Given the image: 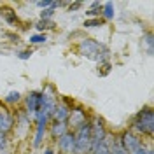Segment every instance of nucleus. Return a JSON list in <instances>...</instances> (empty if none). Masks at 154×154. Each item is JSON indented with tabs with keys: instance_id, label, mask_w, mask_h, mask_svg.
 I'll list each match as a JSON object with an SVG mask.
<instances>
[{
	"instance_id": "nucleus-1",
	"label": "nucleus",
	"mask_w": 154,
	"mask_h": 154,
	"mask_svg": "<svg viewBox=\"0 0 154 154\" xmlns=\"http://www.w3.org/2000/svg\"><path fill=\"white\" fill-rule=\"evenodd\" d=\"M130 130L137 133L140 138H147L149 142L154 137V110L151 105L142 107L137 114L131 117Z\"/></svg>"
},
{
	"instance_id": "nucleus-2",
	"label": "nucleus",
	"mask_w": 154,
	"mask_h": 154,
	"mask_svg": "<svg viewBox=\"0 0 154 154\" xmlns=\"http://www.w3.org/2000/svg\"><path fill=\"white\" fill-rule=\"evenodd\" d=\"M77 53L81 56L88 58V60H93V61H98V63L109 61V54H110V51H109V48L105 44H102V42H98L95 38H89V37L79 40Z\"/></svg>"
},
{
	"instance_id": "nucleus-3",
	"label": "nucleus",
	"mask_w": 154,
	"mask_h": 154,
	"mask_svg": "<svg viewBox=\"0 0 154 154\" xmlns=\"http://www.w3.org/2000/svg\"><path fill=\"white\" fill-rule=\"evenodd\" d=\"M75 154H91V117L74 130Z\"/></svg>"
},
{
	"instance_id": "nucleus-4",
	"label": "nucleus",
	"mask_w": 154,
	"mask_h": 154,
	"mask_svg": "<svg viewBox=\"0 0 154 154\" xmlns=\"http://www.w3.org/2000/svg\"><path fill=\"white\" fill-rule=\"evenodd\" d=\"M109 130L105 126V121L98 116H91V152H95L100 145L107 142Z\"/></svg>"
},
{
	"instance_id": "nucleus-5",
	"label": "nucleus",
	"mask_w": 154,
	"mask_h": 154,
	"mask_svg": "<svg viewBox=\"0 0 154 154\" xmlns=\"http://www.w3.org/2000/svg\"><path fill=\"white\" fill-rule=\"evenodd\" d=\"M117 140H119V145H121L128 154H131L133 151H137L140 145L145 144L144 138H140L137 133H133L130 128H126V130H123V131H119V133H117Z\"/></svg>"
},
{
	"instance_id": "nucleus-6",
	"label": "nucleus",
	"mask_w": 154,
	"mask_h": 154,
	"mask_svg": "<svg viewBox=\"0 0 154 154\" xmlns=\"http://www.w3.org/2000/svg\"><path fill=\"white\" fill-rule=\"evenodd\" d=\"M23 110L25 114L33 117V116L38 112L40 109V103H42V95H40V89H32L26 93V96H23Z\"/></svg>"
},
{
	"instance_id": "nucleus-7",
	"label": "nucleus",
	"mask_w": 154,
	"mask_h": 154,
	"mask_svg": "<svg viewBox=\"0 0 154 154\" xmlns=\"http://www.w3.org/2000/svg\"><path fill=\"white\" fill-rule=\"evenodd\" d=\"M89 117H91V114L88 112V109H84L82 105L75 103V105L72 107L70 116H68V121H67L68 130H70V131H74V130H75V128H79L82 123H86Z\"/></svg>"
},
{
	"instance_id": "nucleus-8",
	"label": "nucleus",
	"mask_w": 154,
	"mask_h": 154,
	"mask_svg": "<svg viewBox=\"0 0 154 154\" xmlns=\"http://www.w3.org/2000/svg\"><path fill=\"white\" fill-rule=\"evenodd\" d=\"M75 105L74 100H68V98H60L58 100L56 107L53 110V116H51V121H56V123H67L68 116H70V110L72 107Z\"/></svg>"
},
{
	"instance_id": "nucleus-9",
	"label": "nucleus",
	"mask_w": 154,
	"mask_h": 154,
	"mask_svg": "<svg viewBox=\"0 0 154 154\" xmlns=\"http://www.w3.org/2000/svg\"><path fill=\"white\" fill-rule=\"evenodd\" d=\"M54 152L58 154H75V138L74 131H67L63 137H60L54 142Z\"/></svg>"
},
{
	"instance_id": "nucleus-10",
	"label": "nucleus",
	"mask_w": 154,
	"mask_h": 154,
	"mask_svg": "<svg viewBox=\"0 0 154 154\" xmlns=\"http://www.w3.org/2000/svg\"><path fill=\"white\" fill-rule=\"evenodd\" d=\"M14 131V110L0 102V133Z\"/></svg>"
},
{
	"instance_id": "nucleus-11",
	"label": "nucleus",
	"mask_w": 154,
	"mask_h": 154,
	"mask_svg": "<svg viewBox=\"0 0 154 154\" xmlns=\"http://www.w3.org/2000/svg\"><path fill=\"white\" fill-rule=\"evenodd\" d=\"M67 131H70L68 126H67V123H56V121H51L49 126H48V137H49L51 142H56L58 138L63 137Z\"/></svg>"
},
{
	"instance_id": "nucleus-12",
	"label": "nucleus",
	"mask_w": 154,
	"mask_h": 154,
	"mask_svg": "<svg viewBox=\"0 0 154 154\" xmlns=\"http://www.w3.org/2000/svg\"><path fill=\"white\" fill-rule=\"evenodd\" d=\"M107 145H109V154H128L119 145V140H117V133H110L107 135Z\"/></svg>"
},
{
	"instance_id": "nucleus-13",
	"label": "nucleus",
	"mask_w": 154,
	"mask_h": 154,
	"mask_svg": "<svg viewBox=\"0 0 154 154\" xmlns=\"http://www.w3.org/2000/svg\"><path fill=\"white\" fill-rule=\"evenodd\" d=\"M0 14H2L4 21H5L7 25H11V26L21 25V21H19V18H18V14L11 9V7H0Z\"/></svg>"
},
{
	"instance_id": "nucleus-14",
	"label": "nucleus",
	"mask_w": 154,
	"mask_h": 154,
	"mask_svg": "<svg viewBox=\"0 0 154 154\" xmlns=\"http://www.w3.org/2000/svg\"><path fill=\"white\" fill-rule=\"evenodd\" d=\"M21 102H23V95H21L19 91H9L7 95L4 96V103H5L7 107H11V109L19 105Z\"/></svg>"
},
{
	"instance_id": "nucleus-15",
	"label": "nucleus",
	"mask_w": 154,
	"mask_h": 154,
	"mask_svg": "<svg viewBox=\"0 0 154 154\" xmlns=\"http://www.w3.org/2000/svg\"><path fill=\"white\" fill-rule=\"evenodd\" d=\"M100 18L103 19V21H112L116 18V5L112 2H105V4H102V16Z\"/></svg>"
},
{
	"instance_id": "nucleus-16",
	"label": "nucleus",
	"mask_w": 154,
	"mask_h": 154,
	"mask_svg": "<svg viewBox=\"0 0 154 154\" xmlns=\"http://www.w3.org/2000/svg\"><path fill=\"white\" fill-rule=\"evenodd\" d=\"M86 16L89 19L100 18V16H102V4H100V2H91L89 9H86Z\"/></svg>"
},
{
	"instance_id": "nucleus-17",
	"label": "nucleus",
	"mask_w": 154,
	"mask_h": 154,
	"mask_svg": "<svg viewBox=\"0 0 154 154\" xmlns=\"http://www.w3.org/2000/svg\"><path fill=\"white\" fill-rule=\"evenodd\" d=\"M35 28L38 30V33H44L46 30L54 28V23H53V19H38V23H35Z\"/></svg>"
},
{
	"instance_id": "nucleus-18",
	"label": "nucleus",
	"mask_w": 154,
	"mask_h": 154,
	"mask_svg": "<svg viewBox=\"0 0 154 154\" xmlns=\"http://www.w3.org/2000/svg\"><path fill=\"white\" fill-rule=\"evenodd\" d=\"M48 40V35L46 33H33V35H30L28 42L30 44H33V46H37V44H44Z\"/></svg>"
},
{
	"instance_id": "nucleus-19",
	"label": "nucleus",
	"mask_w": 154,
	"mask_h": 154,
	"mask_svg": "<svg viewBox=\"0 0 154 154\" xmlns=\"http://www.w3.org/2000/svg\"><path fill=\"white\" fill-rule=\"evenodd\" d=\"M131 154H154V149L152 145H151V142H145L144 145H140L137 151H133Z\"/></svg>"
},
{
	"instance_id": "nucleus-20",
	"label": "nucleus",
	"mask_w": 154,
	"mask_h": 154,
	"mask_svg": "<svg viewBox=\"0 0 154 154\" xmlns=\"http://www.w3.org/2000/svg\"><path fill=\"white\" fill-rule=\"evenodd\" d=\"M102 25H103V19L102 18H93V19H86L84 21L86 28H96V26H102Z\"/></svg>"
},
{
	"instance_id": "nucleus-21",
	"label": "nucleus",
	"mask_w": 154,
	"mask_h": 154,
	"mask_svg": "<svg viewBox=\"0 0 154 154\" xmlns=\"http://www.w3.org/2000/svg\"><path fill=\"white\" fill-rule=\"evenodd\" d=\"M144 40V44L147 46V54H152V33L151 32H147L145 33V37L142 38Z\"/></svg>"
},
{
	"instance_id": "nucleus-22",
	"label": "nucleus",
	"mask_w": 154,
	"mask_h": 154,
	"mask_svg": "<svg viewBox=\"0 0 154 154\" xmlns=\"http://www.w3.org/2000/svg\"><path fill=\"white\" fill-rule=\"evenodd\" d=\"M54 12H56V9L51 5V7H48V9L40 11V19H51L53 16H54Z\"/></svg>"
},
{
	"instance_id": "nucleus-23",
	"label": "nucleus",
	"mask_w": 154,
	"mask_h": 154,
	"mask_svg": "<svg viewBox=\"0 0 154 154\" xmlns=\"http://www.w3.org/2000/svg\"><path fill=\"white\" fill-rule=\"evenodd\" d=\"M4 147H11V138L7 133H0V149Z\"/></svg>"
},
{
	"instance_id": "nucleus-24",
	"label": "nucleus",
	"mask_w": 154,
	"mask_h": 154,
	"mask_svg": "<svg viewBox=\"0 0 154 154\" xmlns=\"http://www.w3.org/2000/svg\"><path fill=\"white\" fill-rule=\"evenodd\" d=\"M33 53H32V49H23V51H19V53H16V56L19 58V60H30V56H32Z\"/></svg>"
},
{
	"instance_id": "nucleus-25",
	"label": "nucleus",
	"mask_w": 154,
	"mask_h": 154,
	"mask_svg": "<svg viewBox=\"0 0 154 154\" xmlns=\"http://www.w3.org/2000/svg\"><path fill=\"white\" fill-rule=\"evenodd\" d=\"M51 5H53V0H38V2H37V7L40 11L48 9V7H51Z\"/></svg>"
},
{
	"instance_id": "nucleus-26",
	"label": "nucleus",
	"mask_w": 154,
	"mask_h": 154,
	"mask_svg": "<svg viewBox=\"0 0 154 154\" xmlns=\"http://www.w3.org/2000/svg\"><path fill=\"white\" fill-rule=\"evenodd\" d=\"M91 154H109V145H107V142L103 145H100L95 152H91Z\"/></svg>"
},
{
	"instance_id": "nucleus-27",
	"label": "nucleus",
	"mask_w": 154,
	"mask_h": 154,
	"mask_svg": "<svg viewBox=\"0 0 154 154\" xmlns=\"http://www.w3.org/2000/svg\"><path fill=\"white\" fill-rule=\"evenodd\" d=\"M81 7H82V4H81V2H74V4H70V5H68V11L72 12V11L81 9Z\"/></svg>"
},
{
	"instance_id": "nucleus-28",
	"label": "nucleus",
	"mask_w": 154,
	"mask_h": 154,
	"mask_svg": "<svg viewBox=\"0 0 154 154\" xmlns=\"http://www.w3.org/2000/svg\"><path fill=\"white\" fill-rule=\"evenodd\" d=\"M5 37L11 38V42H19V35H16V33H5Z\"/></svg>"
},
{
	"instance_id": "nucleus-29",
	"label": "nucleus",
	"mask_w": 154,
	"mask_h": 154,
	"mask_svg": "<svg viewBox=\"0 0 154 154\" xmlns=\"http://www.w3.org/2000/svg\"><path fill=\"white\" fill-rule=\"evenodd\" d=\"M42 154H56V152H54V149H53L51 145H46V147L42 149Z\"/></svg>"
},
{
	"instance_id": "nucleus-30",
	"label": "nucleus",
	"mask_w": 154,
	"mask_h": 154,
	"mask_svg": "<svg viewBox=\"0 0 154 154\" xmlns=\"http://www.w3.org/2000/svg\"><path fill=\"white\" fill-rule=\"evenodd\" d=\"M0 154H11V147H4V149H0Z\"/></svg>"
}]
</instances>
